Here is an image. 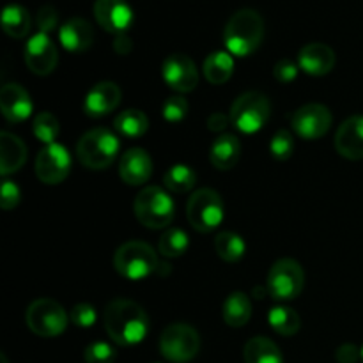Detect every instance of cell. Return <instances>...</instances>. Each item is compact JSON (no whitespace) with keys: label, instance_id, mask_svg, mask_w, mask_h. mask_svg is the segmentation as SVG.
<instances>
[{"label":"cell","instance_id":"obj_1","mask_svg":"<svg viewBox=\"0 0 363 363\" xmlns=\"http://www.w3.org/2000/svg\"><path fill=\"white\" fill-rule=\"evenodd\" d=\"M103 323L110 339L117 346H137L147 337L149 318L144 308L131 300H113L103 312Z\"/></svg>","mask_w":363,"mask_h":363},{"label":"cell","instance_id":"obj_2","mask_svg":"<svg viewBox=\"0 0 363 363\" xmlns=\"http://www.w3.org/2000/svg\"><path fill=\"white\" fill-rule=\"evenodd\" d=\"M264 39V20L255 9H240L229 18L223 45L230 55L248 57L257 52Z\"/></svg>","mask_w":363,"mask_h":363},{"label":"cell","instance_id":"obj_3","mask_svg":"<svg viewBox=\"0 0 363 363\" xmlns=\"http://www.w3.org/2000/svg\"><path fill=\"white\" fill-rule=\"evenodd\" d=\"M121 142L113 131L106 128H94L82 135L77 144L78 160L91 170H105L116 162Z\"/></svg>","mask_w":363,"mask_h":363},{"label":"cell","instance_id":"obj_4","mask_svg":"<svg viewBox=\"0 0 363 363\" xmlns=\"http://www.w3.org/2000/svg\"><path fill=\"white\" fill-rule=\"evenodd\" d=\"M158 255L144 241H126L113 254V268L128 280H142L158 272Z\"/></svg>","mask_w":363,"mask_h":363},{"label":"cell","instance_id":"obj_5","mask_svg":"<svg viewBox=\"0 0 363 363\" xmlns=\"http://www.w3.org/2000/svg\"><path fill=\"white\" fill-rule=\"evenodd\" d=\"M230 124L245 135L261 131L272 116L268 96L259 91H247L234 99L230 106Z\"/></svg>","mask_w":363,"mask_h":363},{"label":"cell","instance_id":"obj_6","mask_svg":"<svg viewBox=\"0 0 363 363\" xmlns=\"http://www.w3.org/2000/svg\"><path fill=\"white\" fill-rule=\"evenodd\" d=\"M135 216L147 229H167L174 220V201L163 188L145 186L135 199Z\"/></svg>","mask_w":363,"mask_h":363},{"label":"cell","instance_id":"obj_7","mask_svg":"<svg viewBox=\"0 0 363 363\" xmlns=\"http://www.w3.org/2000/svg\"><path fill=\"white\" fill-rule=\"evenodd\" d=\"M186 216L190 225L199 233H211L225 218V208L218 191L211 188H201L188 199Z\"/></svg>","mask_w":363,"mask_h":363},{"label":"cell","instance_id":"obj_8","mask_svg":"<svg viewBox=\"0 0 363 363\" xmlns=\"http://www.w3.org/2000/svg\"><path fill=\"white\" fill-rule=\"evenodd\" d=\"M25 323L28 330L38 337L52 339L64 333L69 323V315L64 311L62 305L57 303L52 298H39L27 307Z\"/></svg>","mask_w":363,"mask_h":363},{"label":"cell","instance_id":"obj_9","mask_svg":"<svg viewBox=\"0 0 363 363\" xmlns=\"http://www.w3.org/2000/svg\"><path fill=\"white\" fill-rule=\"evenodd\" d=\"M305 273L303 268L294 259H279L269 268L266 291L277 301H291L303 291Z\"/></svg>","mask_w":363,"mask_h":363},{"label":"cell","instance_id":"obj_10","mask_svg":"<svg viewBox=\"0 0 363 363\" xmlns=\"http://www.w3.org/2000/svg\"><path fill=\"white\" fill-rule=\"evenodd\" d=\"M201 350V337L194 326L186 323H174L163 330L160 337V351L172 363H188Z\"/></svg>","mask_w":363,"mask_h":363},{"label":"cell","instance_id":"obj_11","mask_svg":"<svg viewBox=\"0 0 363 363\" xmlns=\"http://www.w3.org/2000/svg\"><path fill=\"white\" fill-rule=\"evenodd\" d=\"M333 123L332 112L321 103H308L300 106L291 117V126L294 133L303 140H318L328 133Z\"/></svg>","mask_w":363,"mask_h":363},{"label":"cell","instance_id":"obj_12","mask_svg":"<svg viewBox=\"0 0 363 363\" xmlns=\"http://www.w3.org/2000/svg\"><path fill=\"white\" fill-rule=\"evenodd\" d=\"M71 170V156L62 144H48L35 158V176L45 184H60Z\"/></svg>","mask_w":363,"mask_h":363},{"label":"cell","instance_id":"obj_13","mask_svg":"<svg viewBox=\"0 0 363 363\" xmlns=\"http://www.w3.org/2000/svg\"><path fill=\"white\" fill-rule=\"evenodd\" d=\"M23 57L28 69L38 77L53 73L59 64V52H57L55 43L45 32H38L25 43Z\"/></svg>","mask_w":363,"mask_h":363},{"label":"cell","instance_id":"obj_14","mask_svg":"<svg viewBox=\"0 0 363 363\" xmlns=\"http://www.w3.org/2000/svg\"><path fill=\"white\" fill-rule=\"evenodd\" d=\"M165 84L179 94L191 92L199 84V71L194 60L184 53H172L165 59L162 67Z\"/></svg>","mask_w":363,"mask_h":363},{"label":"cell","instance_id":"obj_15","mask_svg":"<svg viewBox=\"0 0 363 363\" xmlns=\"http://www.w3.org/2000/svg\"><path fill=\"white\" fill-rule=\"evenodd\" d=\"M94 18L103 30L119 35L126 34L133 23V11L124 0H96Z\"/></svg>","mask_w":363,"mask_h":363},{"label":"cell","instance_id":"obj_16","mask_svg":"<svg viewBox=\"0 0 363 363\" xmlns=\"http://www.w3.org/2000/svg\"><path fill=\"white\" fill-rule=\"evenodd\" d=\"M123 99L119 85L113 82H98L91 91L85 94L84 112L89 117H105L119 106Z\"/></svg>","mask_w":363,"mask_h":363},{"label":"cell","instance_id":"obj_17","mask_svg":"<svg viewBox=\"0 0 363 363\" xmlns=\"http://www.w3.org/2000/svg\"><path fill=\"white\" fill-rule=\"evenodd\" d=\"M119 176L130 186H142L152 176V160L142 147H131L121 156Z\"/></svg>","mask_w":363,"mask_h":363},{"label":"cell","instance_id":"obj_18","mask_svg":"<svg viewBox=\"0 0 363 363\" xmlns=\"http://www.w3.org/2000/svg\"><path fill=\"white\" fill-rule=\"evenodd\" d=\"M335 149L351 162L363 160V116H353L340 124L335 133Z\"/></svg>","mask_w":363,"mask_h":363},{"label":"cell","instance_id":"obj_19","mask_svg":"<svg viewBox=\"0 0 363 363\" xmlns=\"http://www.w3.org/2000/svg\"><path fill=\"white\" fill-rule=\"evenodd\" d=\"M30 94L18 84H6L0 89V110L9 123H23L32 116Z\"/></svg>","mask_w":363,"mask_h":363},{"label":"cell","instance_id":"obj_20","mask_svg":"<svg viewBox=\"0 0 363 363\" xmlns=\"http://www.w3.org/2000/svg\"><path fill=\"white\" fill-rule=\"evenodd\" d=\"M335 52L325 43H308L298 53V66L312 77H325L335 67Z\"/></svg>","mask_w":363,"mask_h":363},{"label":"cell","instance_id":"obj_21","mask_svg":"<svg viewBox=\"0 0 363 363\" xmlns=\"http://www.w3.org/2000/svg\"><path fill=\"white\" fill-rule=\"evenodd\" d=\"M59 41L67 52H87L94 43V28L84 18H71L59 28Z\"/></svg>","mask_w":363,"mask_h":363},{"label":"cell","instance_id":"obj_22","mask_svg":"<svg viewBox=\"0 0 363 363\" xmlns=\"http://www.w3.org/2000/svg\"><path fill=\"white\" fill-rule=\"evenodd\" d=\"M27 162V145L20 137L2 131L0 133V174L2 177L18 172Z\"/></svg>","mask_w":363,"mask_h":363},{"label":"cell","instance_id":"obj_23","mask_svg":"<svg viewBox=\"0 0 363 363\" xmlns=\"http://www.w3.org/2000/svg\"><path fill=\"white\" fill-rule=\"evenodd\" d=\"M241 158V142L236 135H220L209 149V160L218 170H230Z\"/></svg>","mask_w":363,"mask_h":363},{"label":"cell","instance_id":"obj_24","mask_svg":"<svg viewBox=\"0 0 363 363\" xmlns=\"http://www.w3.org/2000/svg\"><path fill=\"white\" fill-rule=\"evenodd\" d=\"M223 321L230 328H241V326L247 325L252 318V301L241 291L229 294L227 300L223 301Z\"/></svg>","mask_w":363,"mask_h":363},{"label":"cell","instance_id":"obj_25","mask_svg":"<svg viewBox=\"0 0 363 363\" xmlns=\"http://www.w3.org/2000/svg\"><path fill=\"white\" fill-rule=\"evenodd\" d=\"M245 363H284L282 351L266 337H254L245 344Z\"/></svg>","mask_w":363,"mask_h":363},{"label":"cell","instance_id":"obj_26","mask_svg":"<svg viewBox=\"0 0 363 363\" xmlns=\"http://www.w3.org/2000/svg\"><path fill=\"white\" fill-rule=\"evenodd\" d=\"M204 77L209 84L222 85L230 80L234 73V59L229 52H213L206 57L204 66Z\"/></svg>","mask_w":363,"mask_h":363},{"label":"cell","instance_id":"obj_27","mask_svg":"<svg viewBox=\"0 0 363 363\" xmlns=\"http://www.w3.org/2000/svg\"><path fill=\"white\" fill-rule=\"evenodd\" d=\"M113 130L124 138H140L147 133L149 119L140 110H124L113 119Z\"/></svg>","mask_w":363,"mask_h":363},{"label":"cell","instance_id":"obj_28","mask_svg":"<svg viewBox=\"0 0 363 363\" xmlns=\"http://www.w3.org/2000/svg\"><path fill=\"white\" fill-rule=\"evenodd\" d=\"M30 14L20 4H9L2 11V28L11 38L21 39L30 32Z\"/></svg>","mask_w":363,"mask_h":363},{"label":"cell","instance_id":"obj_29","mask_svg":"<svg viewBox=\"0 0 363 363\" xmlns=\"http://www.w3.org/2000/svg\"><path fill=\"white\" fill-rule=\"evenodd\" d=\"M215 252L222 261L225 262H238L243 259L245 252H247V245L240 234L233 233V230H223V233L216 234L215 238Z\"/></svg>","mask_w":363,"mask_h":363},{"label":"cell","instance_id":"obj_30","mask_svg":"<svg viewBox=\"0 0 363 363\" xmlns=\"http://www.w3.org/2000/svg\"><path fill=\"white\" fill-rule=\"evenodd\" d=\"M268 323L279 335L284 337H293L300 332L301 328V319L298 312L291 307H273L268 312Z\"/></svg>","mask_w":363,"mask_h":363},{"label":"cell","instance_id":"obj_31","mask_svg":"<svg viewBox=\"0 0 363 363\" xmlns=\"http://www.w3.org/2000/svg\"><path fill=\"white\" fill-rule=\"evenodd\" d=\"M163 183L174 194H188L197 184V172L191 167L177 163L167 170L163 176Z\"/></svg>","mask_w":363,"mask_h":363},{"label":"cell","instance_id":"obj_32","mask_svg":"<svg viewBox=\"0 0 363 363\" xmlns=\"http://www.w3.org/2000/svg\"><path fill=\"white\" fill-rule=\"evenodd\" d=\"M188 247H190V238H188V234L184 230L176 229V227L167 229L158 241V252L163 257L169 259H176L186 254Z\"/></svg>","mask_w":363,"mask_h":363},{"label":"cell","instance_id":"obj_33","mask_svg":"<svg viewBox=\"0 0 363 363\" xmlns=\"http://www.w3.org/2000/svg\"><path fill=\"white\" fill-rule=\"evenodd\" d=\"M32 131H34L35 138L39 142H43L45 145L55 144L57 137L60 133L59 119L52 112L38 113L34 117V121H32Z\"/></svg>","mask_w":363,"mask_h":363},{"label":"cell","instance_id":"obj_34","mask_svg":"<svg viewBox=\"0 0 363 363\" xmlns=\"http://www.w3.org/2000/svg\"><path fill=\"white\" fill-rule=\"evenodd\" d=\"M294 147L296 144H294L293 133L287 130H279L269 140V152L273 155V158L280 160V162L289 160L293 156Z\"/></svg>","mask_w":363,"mask_h":363},{"label":"cell","instance_id":"obj_35","mask_svg":"<svg viewBox=\"0 0 363 363\" xmlns=\"http://www.w3.org/2000/svg\"><path fill=\"white\" fill-rule=\"evenodd\" d=\"M85 363H113L117 358L116 350L108 342H91L84 351Z\"/></svg>","mask_w":363,"mask_h":363},{"label":"cell","instance_id":"obj_36","mask_svg":"<svg viewBox=\"0 0 363 363\" xmlns=\"http://www.w3.org/2000/svg\"><path fill=\"white\" fill-rule=\"evenodd\" d=\"M162 113L163 119H165L167 123H181L188 113V101L179 94L170 96V98H167V101L163 103Z\"/></svg>","mask_w":363,"mask_h":363},{"label":"cell","instance_id":"obj_37","mask_svg":"<svg viewBox=\"0 0 363 363\" xmlns=\"http://www.w3.org/2000/svg\"><path fill=\"white\" fill-rule=\"evenodd\" d=\"M69 319L78 328H91L96 323V319H98V314H96V308L92 305L78 303L71 308Z\"/></svg>","mask_w":363,"mask_h":363},{"label":"cell","instance_id":"obj_38","mask_svg":"<svg viewBox=\"0 0 363 363\" xmlns=\"http://www.w3.org/2000/svg\"><path fill=\"white\" fill-rule=\"evenodd\" d=\"M298 71H300V66L298 62L291 59H280L279 62L273 67V77L277 78V82L280 84H291V82L296 80Z\"/></svg>","mask_w":363,"mask_h":363},{"label":"cell","instance_id":"obj_39","mask_svg":"<svg viewBox=\"0 0 363 363\" xmlns=\"http://www.w3.org/2000/svg\"><path fill=\"white\" fill-rule=\"evenodd\" d=\"M21 201V191L18 188V184H14L13 181L4 179L2 188H0V206L2 209L9 211V209H14Z\"/></svg>","mask_w":363,"mask_h":363},{"label":"cell","instance_id":"obj_40","mask_svg":"<svg viewBox=\"0 0 363 363\" xmlns=\"http://www.w3.org/2000/svg\"><path fill=\"white\" fill-rule=\"evenodd\" d=\"M38 23L39 32H45V34H50L53 28L59 23V14H57V9L53 6H43L41 9L38 11Z\"/></svg>","mask_w":363,"mask_h":363},{"label":"cell","instance_id":"obj_41","mask_svg":"<svg viewBox=\"0 0 363 363\" xmlns=\"http://www.w3.org/2000/svg\"><path fill=\"white\" fill-rule=\"evenodd\" d=\"M335 358L339 363H357L358 358H362V351H358L353 344H342L337 350Z\"/></svg>","mask_w":363,"mask_h":363},{"label":"cell","instance_id":"obj_42","mask_svg":"<svg viewBox=\"0 0 363 363\" xmlns=\"http://www.w3.org/2000/svg\"><path fill=\"white\" fill-rule=\"evenodd\" d=\"M229 123H230V116H225L223 112H215L208 117V128L211 131H216V133L225 130V128L229 126Z\"/></svg>","mask_w":363,"mask_h":363},{"label":"cell","instance_id":"obj_43","mask_svg":"<svg viewBox=\"0 0 363 363\" xmlns=\"http://www.w3.org/2000/svg\"><path fill=\"white\" fill-rule=\"evenodd\" d=\"M131 39L126 34H119L113 39V50H116L119 55H128L131 52Z\"/></svg>","mask_w":363,"mask_h":363},{"label":"cell","instance_id":"obj_44","mask_svg":"<svg viewBox=\"0 0 363 363\" xmlns=\"http://www.w3.org/2000/svg\"><path fill=\"white\" fill-rule=\"evenodd\" d=\"M0 363H9V362H7V358H6V354H0Z\"/></svg>","mask_w":363,"mask_h":363},{"label":"cell","instance_id":"obj_45","mask_svg":"<svg viewBox=\"0 0 363 363\" xmlns=\"http://www.w3.org/2000/svg\"><path fill=\"white\" fill-rule=\"evenodd\" d=\"M362 362H363V347H362Z\"/></svg>","mask_w":363,"mask_h":363}]
</instances>
